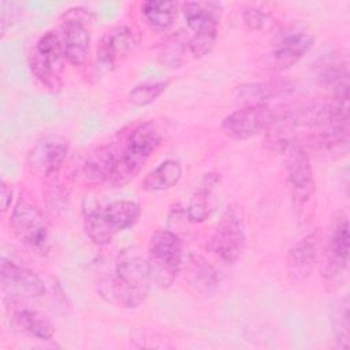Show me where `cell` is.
Masks as SVG:
<instances>
[{
    "mask_svg": "<svg viewBox=\"0 0 350 350\" xmlns=\"http://www.w3.org/2000/svg\"><path fill=\"white\" fill-rule=\"evenodd\" d=\"M349 220L346 213L339 212L332 221L331 232L324 253V260L321 264L323 276L325 279H334L343 273L349 262Z\"/></svg>",
    "mask_w": 350,
    "mask_h": 350,
    "instance_id": "8fae6325",
    "label": "cell"
},
{
    "mask_svg": "<svg viewBox=\"0 0 350 350\" xmlns=\"http://www.w3.org/2000/svg\"><path fill=\"white\" fill-rule=\"evenodd\" d=\"M59 38L64 59L74 67H81L85 64L90 51L92 34L83 18L72 16L70 12L60 25Z\"/></svg>",
    "mask_w": 350,
    "mask_h": 350,
    "instance_id": "5bb4252c",
    "label": "cell"
},
{
    "mask_svg": "<svg viewBox=\"0 0 350 350\" xmlns=\"http://www.w3.org/2000/svg\"><path fill=\"white\" fill-rule=\"evenodd\" d=\"M10 227L14 235L26 246L45 250L48 245V226L40 208L27 198H19L10 215Z\"/></svg>",
    "mask_w": 350,
    "mask_h": 350,
    "instance_id": "ba28073f",
    "label": "cell"
},
{
    "mask_svg": "<svg viewBox=\"0 0 350 350\" xmlns=\"http://www.w3.org/2000/svg\"><path fill=\"white\" fill-rule=\"evenodd\" d=\"M12 320L21 331L37 339L51 340L55 335V327L52 325V323L36 310H30L26 308L16 309L12 314Z\"/></svg>",
    "mask_w": 350,
    "mask_h": 350,
    "instance_id": "cb8c5ba5",
    "label": "cell"
},
{
    "mask_svg": "<svg viewBox=\"0 0 350 350\" xmlns=\"http://www.w3.org/2000/svg\"><path fill=\"white\" fill-rule=\"evenodd\" d=\"M308 146L316 154L325 157H340L349 148V127H325L305 138Z\"/></svg>",
    "mask_w": 350,
    "mask_h": 350,
    "instance_id": "d6986e66",
    "label": "cell"
},
{
    "mask_svg": "<svg viewBox=\"0 0 350 350\" xmlns=\"http://www.w3.org/2000/svg\"><path fill=\"white\" fill-rule=\"evenodd\" d=\"M314 44V36L304 29L287 27L275 40L269 57L276 70H286L294 66L306 55Z\"/></svg>",
    "mask_w": 350,
    "mask_h": 350,
    "instance_id": "7c38bea8",
    "label": "cell"
},
{
    "mask_svg": "<svg viewBox=\"0 0 350 350\" xmlns=\"http://www.w3.org/2000/svg\"><path fill=\"white\" fill-rule=\"evenodd\" d=\"M319 257V241L314 234L295 242L287 254V275L291 283L305 282L313 272Z\"/></svg>",
    "mask_w": 350,
    "mask_h": 350,
    "instance_id": "e0dca14e",
    "label": "cell"
},
{
    "mask_svg": "<svg viewBox=\"0 0 350 350\" xmlns=\"http://www.w3.org/2000/svg\"><path fill=\"white\" fill-rule=\"evenodd\" d=\"M150 284L146 258L134 247H129L118 253L112 273L100 284V293L119 306L138 308L146 301Z\"/></svg>",
    "mask_w": 350,
    "mask_h": 350,
    "instance_id": "6da1fadb",
    "label": "cell"
},
{
    "mask_svg": "<svg viewBox=\"0 0 350 350\" xmlns=\"http://www.w3.org/2000/svg\"><path fill=\"white\" fill-rule=\"evenodd\" d=\"M0 194H1V206L3 211L5 212L12 201V196H14V190L12 186L8 185L5 180H1V186H0Z\"/></svg>",
    "mask_w": 350,
    "mask_h": 350,
    "instance_id": "4dcf8cb0",
    "label": "cell"
},
{
    "mask_svg": "<svg viewBox=\"0 0 350 350\" xmlns=\"http://www.w3.org/2000/svg\"><path fill=\"white\" fill-rule=\"evenodd\" d=\"M182 178V164L178 160L167 159L153 168L142 180V189L149 193L172 189Z\"/></svg>",
    "mask_w": 350,
    "mask_h": 350,
    "instance_id": "7402d4cb",
    "label": "cell"
},
{
    "mask_svg": "<svg viewBox=\"0 0 350 350\" xmlns=\"http://www.w3.org/2000/svg\"><path fill=\"white\" fill-rule=\"evenodd\" d=\"M70 142L59 134H49L38 139L29 153V165L38 174L51 176L56 174L68 153Z\"/></svg>",
    "mask_w": 350,
    "mask_h": 350,
    "instance_id": "4fadbf2b",
    "label": "cell"
},
{
    "mask_svg": "<svg viewBox=\"0 0 350 350\" xmlns=\"http://www.w3.org/2000/svg\"><path fill=\"white\" fill-rule=\"evenodd\" d=\"M243 25L250 31H258L264 29L269 19V11L260 4H249L242 12Z\"/></svg>",
    "mask_w": 350,
    "mask_h": 350,
    "instance_id": "f1b7e54d",
    "label": "cell"
},
{
    "mask_svg": "<svg viewBox=\"0 0 350 350\" xmlns=\"http://www.w3.org/2000/svg\"><path fill=\"white\" fill-rule=\"evenodd\" d=\"M161 144V134L153 122H145L129 131L118 152V165L109 185L123 187L134 179Z\"/></svg>",
    "mask_w": 350,
    "mask_h": 350,
    "instance_id": "3957f363",
    "label": "cell"
},
{
    "mask_svg": "<svg viewBox=\"0 0 350 350\" xmlns=\"http://www.w3.org/2000/svg\"><path fill=\"white\" fill-rule=\"evenodd\" d=\"M219 182H220V176L213 172H209L202 178L201 183L198 185L194 194L191 196L186 209L187 219L191 223H202L211 216L213 211L211 196Z\"/></svg>",
    "mask_w": 350,
    "mask_h": 350,
    "instance_id": "44dd1931",
    "label": "cell"
},
{
    "mask_svg": "<svg viewBox=\"0 0 350 350\" xmlns=\"http://www.w3.org/2000/svg\"><path fill=\"white\" fill-rule=\"evenodd\" d=\"M134 30L126 25H119L107 30L97 46V66L111 70L119 60L127 56L137 46Z\"/></svg>",
    "mask_w": 350,
    "mask_h": 350,
    "instance_id": "2e32d148",
    "label": "cell"
},
{
    "mask_svg": "<svg viewBox=\"0 0 350 350\" xmlns=\"http://www.w3.org/2000/svg\"><path fill=\"white\" fill-rule=\"evenodd\" d=\"M331 325L336 345L346 349L350 340V320H349V298H339L331 310Z\"/></svg>",
    "mask_w": 350,
    "mask_h": 350,
    "instance_id": "d4e9b609",
    "label": "cell"
},
{
    "mask_svg": "<svg viewBox=\"0 0 350 350\" xmlns=\"http://www.w3.org/2000/svg\"><path fill=\"white\" fill-rule=\"evenodd\" d=\"M245 247L246 235L241 212L235 206H228L208 242V249L223 262L234 264L241 258Z\"/></svg>",
    "mask_w": 350,
    "mask_h": 350,
    "instance_id": "8992f818",
    "label": "cell"
},
{
    "mask_svg": "<svg viewBox=\"0 0 350 350\" xmlns=\"http://www.w3.org/2000/svg\"><path fill=\"white\" fill-rule=\"evenodd\" d=\"M63 60L66 59L59 33L46 31L37 40L29 56V67L31 74L44 86L56 89L60 86Z\"/></svg>",
    "mask_w": 350,
    "mask_h": 350,
    "instance_id": "52a82bcc",
    "label": "cell"
},
{
    "mask_svg": "<svg viewBox=\"0 0 350 350\" xmlns=\"http://www.w3.org/2000/svg\"><path fill=\"white\" fill-rule=\"evenodd\" d=\"M273 118L275 112L267 104L243 105L223 119L221 131L231 139L246 141L265 131Z\"/></svg>",
    "mask_w": 350,
    "mask_h": 350,
    "instance_id": "30bf717a",
    "label": "cell"
},
{
    "mask_svg": "<svg viewBox=\"0 0 350 350\" xmlns=\"http://www.w3.org/2000/svg\"><path fill=\"white\" fill-rule=\"evenodd\" d=\"M118 165V152L104 145L93 150L85 160L82 167V176L90 186H97L112 179Z\"/></svg>",
    "mask_w": 350,
    "mask_h": 350,
    "instance_id": "ac0fdd59",
    "label": "cell"
},
{
    "mask_svg": "<svg viewBox=\"0 0 350 350\" xmlns=\"http://www.w3.org/2000/svg\"><path fill=\"white\" fill-rule=\"evenodd\" d=\"M280 153L284 156L287 182L293 198L299 204L308 202L314 194L316 183L306 148L293 139Z\"/></svg>",
    "mask_w": 350,
    "mask_h": 350,
    "instance_id": "9c48e42d",
    "label": "cell"
},
{
    "mask_svg": "<svg viewBox=\"0 0 350 350\" xmlns=\"http://www.w3.org/2000/svg\"><path fill=\"white\" fill-rule=\"evenodd\" d=\"M178 14V3L175 1H145L141 4V15L145 23L156 30V31H165L168 30Z\"/></svg>",
    "mask_w": 350,
    "mask_h": 350,
    "instance_id": "603a6c76",
    "label": "cell"
},
{
    "mask_svg": "<svg viewBox=\"0 0 350 350\" xmlns=\"http://www.w3.org/2000/svg\"><path fill=\"white\" fill-rule=\"evenodd\" d=\"M0 276L3 288L12 297L38 298L45 293L44 282L36 272L5 257H1Z\"/></svg>",
    "mask_w": 350,
    "mask_h": 350,
    "instance_id": "9a60e30c",
    "label": "cell"
},
{
    "mask_svg": "<svg viewBox=\"0 0 350 350\" xmlns=\"http://www.w3.org/2000/svg\"><path fill=\"white\" fill-rule=\"evenodd\" d=\"M146 261L152 282L161 288L171 287L183 267L180 238L170 230H159L152 234Z\"/></svg>",
    "mask_w": 350,
    "mask_h": 350,
    "instance_id": "277c9868",
    "label": "cell"
},
{
    "mask_svg": "<svg viewBox=\"0 0 350 350\" xmlns=\"http://www.w3.org/2000/svg\"><path fill=\"white\" fill-rule=\"evenodd\" d=\"M186 51H189V38L183 31H176L163 44L159 57L163 64L174 68L183 64Z\"/></svg>",
    "mask_w": 350,
    "mask_h": 350,
    "instance_id": "4316f807",
    "label": "cell"
},
{
    "mask_svg": "<svg viewBox=\"0 0 350 350\" xmlns=\"http://www.w3.org/2000/svg\"><path fill=\"white\" fill-rule=\"evenodd\" d=\"M282 86L269 82H253V83H243L237 88L235 96L243 105H257V104H267V101L278 93Z\"/></svg>",
    "mask_w": 350,
    "mask_h": 350,
    "instance_id": "484cf974",
    "label": "cell"
},
{
    "mask_svg": "<svg viewBox=\"0 0 350 350\" xmlns=\"http://www.w3.org/2000/svg\"><path fill=\"white\" fill-rule=\"evenodd\" d=\"M22 7L18 3H3L1 4V31L5 33L7 27L14 23L19 16Z\"/></svg>",
    "mask_w": 350,
    "mask_h": 350,
    "instance_id": "f546056e",
    "label": "cell"
},
{
    "mask_svg": "<svg viewBox=\"0 0 350 350\" xmlns=\"http://www.w3.org/2000/svg\"><path fill=\"white\" fill-rule=\"evenodd\" d=\"M82 213L89 239L97 246H105L116 234L131 228L139 220L141 206L130 200H115L104 205L94 200H85Z\"/></svg>",
    "mask_w": 350,
    "mask_h": 350,
    "instance_id": "7a4b0ae2",
    "label": "cell"
},
{
    "mask_svg": "<svg viewBox=\"0 0 350 350\" xmlns=\"http://www.w3.org/2000/svg\"><path fill=\"white\" fill-rule=\"evenodd\" d=\"M168 82L165 81H156V82H144L135 85L129 92V100L137 107H145L150 103L156 101L168 88Z\"/></svg>",
    "mask_w": 350,
    "mask_h": 350,
    "instance_id": "83f0119b",
    "label": "cell"
},
{
    "mask_svg": "<svg viewBox=\"0 0 350 350\" xmlns=\"http://www.w3.org/2000/svg\"><path fill=\"white\" fill-rule=\"evenodd\" d=\"M223 7L217 1H186L182 4V12L189 30L193 36L189 38V52L198 59L208 55L217 38Z\"/></svg>",
    "mask_w": 350,
    "mask_h": 350,
    "instance_id": "5b68a950",
    "label": "cell"
},
{
    "mask_svg": "<svg viewBox=\"0 0 350 350\" xmlns=\"http://www.w3.org/2000/svg\"><path fill=\"white\" fill-rule=\"evenodd\" d=\"M186 276L190 286L205 297L213 294L220 284L219 272L201 256L189 257L186 264Z\"/></svg>",
    "mask_w": 350,
    "mask_h": 350,
    "instance_id": "ffe728a7",
    "label": "cell"
}]
</instances>
